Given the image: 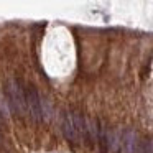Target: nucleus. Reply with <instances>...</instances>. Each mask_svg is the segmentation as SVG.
<instances>
[{"mask_svg": "<svg viewBox=\"0 0 153 153\" xmlns=\"http://www.w3.org/2000/svg\"><path fill=\"white\" fill-rule=\"evenodd\" d=\"M5 92H7V99L12 110L18 115H25V112H28L27 97H25L23 87L20 86V82L17 79H8L5 84Z\"/></svg>", "mask_w": 153, "mask_h": 153, "instance_id": "nucleus-1", "label": "nucleus"}, {"mask_svg": "<svg viewBox=\"0 0 153 153\" xmlns=\"http://www.w3.org/2000/svg\"><path fill=\"white\" fill-rule=\"evenodd\" d=\"M25 97H27V109H28V114L31 115V119L35 122H41V119H43V109H41V100H40L38 91L33 86H28Z\"/></svg>", "mask_w": 153, "mask_h": 153, "instance_id": "nucleus-2", "label": "nucleus"}, {"mask_svg": "<svg viewBox=\"0 0 153 153\" xmlns=\"http://www.w3.org/2000/svg\"><path fill=\"white\" fill-rule=\"evenodd\" d=\"M61 128H63V133L68 140L71 142H76L79 138L77 135V128H76V122H74V112H63V117H61Z\"/></svg>", "mask_w": 153, "mask_h": 153, "instance_id": "nucleus-3", "label": "nucleus"}, {"mask_svg": "<svg viewBox=\"0 0 153 153\" xmlns=\"http://www.w3.org/2000/svg\"><path fill=\"white\" fill-rule=\"evenodd\" d=\"M122 143L125 153H137V150H138V140H137V133L133 130H125V133L122 135Z\"/></svg>", "mask_w": 153, "mask_h": 153, "instance_id": "nucleus-4", "label": "nucleus"}, {"mask_svg": "<svg viewBox=\"0 0 153 153\" xmlns=\"http://www.w3.org/2000/svg\"><path fill=\"white\" fill-rule=\"evenodd\" d=\"M143 153H153V140H148L145 143V148H143Z\"/></svg>", "mask_w": 153, "mask_h": 153, "instance_id": "nucleus-5", "label": "nucleus"}]
</instances>
